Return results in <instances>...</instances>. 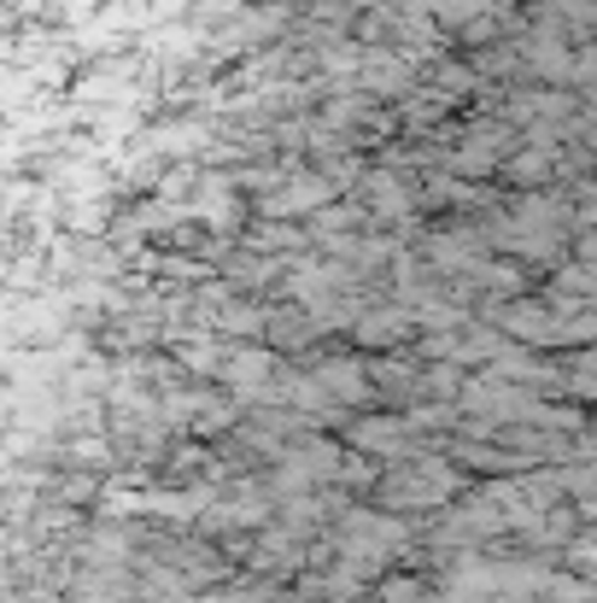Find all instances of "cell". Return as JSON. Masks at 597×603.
<instances>
[{"instance_id":"1","label":"cell","mask_w":597,"mask_h":603,"mask_svg":"<svg viewBox=\"0 0 597 603\" xmlns=\"http://www.w3.org/2000/svg\"><path fill=\"white\" fill-rule=\"evenodd\" d=\"M457 498V463H440L434 451H416L404 457V463H393L375 481V504L387 515H404V510H440Z\"/></svg>"},{"instance_id":"2","label":"cell","mask_w":597,"mask_h":603,"mask_svg":"<svg viewBox=\"0 0 597 603\" xmlns=\"http://www.w3.org/2000/svg\"><path fill=\"white\" fill-rule=\"evenodd\" d=\"M317 387H334L346 405H363V392H369V381H363V369H352V364H328L322 376H317Z\"/></svg>"},{"instance_id":"3","label":"cell","mask_w":597,"mask_h":603,"mask_svg":"<svg viewBox=\"0 0 597 603\" xmlns=\"http://www.w3.org/2000/svg\"><path fill=\"white\" fill-rule=\"evenodd\" d=\"M381 603H440L434 592H428V580H416V574H393V580H387V586H381Z\"/></svg>"},{"instance_id":"4","label":"cell","mask_w":597,"mask_h":603,"mask_svg":"<svg viewBox=\"0 0 597 603\" xmlns=\"http://www.w3.org/2000/svg\"><path fill=\"white\" fill-rule=\"evenodd\" d=\"M258 376H264V358H246V364H235V381H240V387H253Z\"/></svg>"}]
</instances>
